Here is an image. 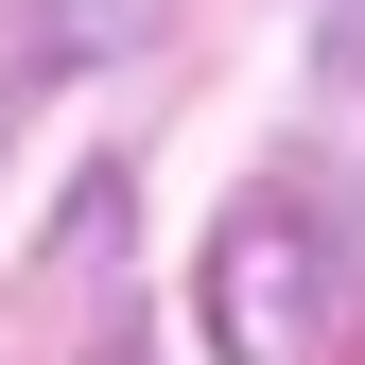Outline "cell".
Wrapping results in <instances>:
<instances>
[{"label":"cell","mask_w":365,"mask_h":365,"mask_svg":"<svg viewBox=\"0 0 365 365\" xmlns=\"http://www.w3.org/2000/svg\"><path fill=\"white\" fill-rule=\"evenodd\" d=\"M331 70H348V87H365V0H348V18H331Z\"/></svg>","instance_id":"3"},{"label":"cell","mask_w":365,"mask_h":365,"mask_svg":"<svg viewBox=\"0 0 365 365\" xmlns=\"http://www.w3.org/2000/svg\"><path fill=\"white\" fill-rule=\"evenodd\" d=\"M157 18H174V0H35V35H53L70 70H105V53H140Z\"/></svg>","instance_id":"2"},{"label":"cell","mask_w":365,"mask_h":365,"mask_svg":"<svg viewBox=\"0 0 365 365\" xmlns=\"http://www.w3.org/2000/svg\"><path fill=\"white\" fill-rule=\"evenodd\" d=\"M209 348L226 365H365V209L348 174H261L209 226Z\"/></svg>","instance_id":"1"}]
</instances>
